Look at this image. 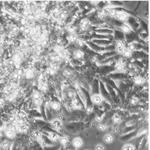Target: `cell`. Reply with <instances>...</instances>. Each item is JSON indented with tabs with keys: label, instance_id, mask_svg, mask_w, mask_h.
<instances>
[{
	"label": "cell",
	"instance_id": "obj_1",
	"mask_svg": "<svg viewBox=\"0 0 150 150\" xmlns=\"http://www.w3.org/2000/svg\"><path fill=\"white\" fill-rule=\"evenodd\" d=\"M61 121H59L58 119H56V120H54L52 122V126L54 130H58L60 128H61Z\"/></svg>",
	"mask_w": 150,
	"mask_h": 150
},
{
	"label": "cell",
	"instance_id": "obj_2",
	"mask_svg": "<svg viewBox=\"0 0 150 150\" xmlns=\"http://www.w3.org/2000/svg\"><path fill=\"white\" fill-rule=\"evenodd\" d=\"M73 145L74 147H75L76 149L80 148V147L82 145V141L80 138L77 137V138H75L73 141Z\"/></svg>",
	"mask_w": 150,
	"mask_h": 150
},
{
	"label": "cell",
	"instance_id": "obj_3",
	"mask_svg": "<svg viewBox=\"0 0 150 150\" xmlns=\"http://www.w3.org/2000/svg\"><path fill=\"white\" fill-rule=\"evenodd\" d=\"M91 99H92V102H94V104H101L102 100H103L102 97H101L100 95H99V94H95V95L92 96V97H91Z\"/></svg>",
	"mask_w": 150,
	"mask_h": 150
},
{
	"label": "cell",
	"instance_id": "obj_4",
	"mask_svg": "<svg viewBox=\"0 0 150 150\" xmlns=\"http://www.w3.org/2000/svg\"><path fill=\"white\" fill-rule=\"evenodd\" d=\"M51 107L52 108V109H54V111L57 112H61V105L58 104V102H52L50 104Z\"/></svg>",
	"mask_w": 150,
	"mask_h": 150
},
{
	"label": "cell",
	"instance_id": "obj_5",
	"mask_svg": "<svg viewBox=\"0 0 150 150\" xmlns=\"http://www.w3.org/2000/svg\"><path fill=\"white\" fill-rule=\"evenodd\" d=\"M28 131V124H23L18 126V131L21 133H26Z\"/></svg>",
	"mask_w": 150,
	"mask_h": 150
},
{
	"label": "cell",
	"instance_id": "obj_6",
	"mask_svg": "<svg viewBox=\"0 0 150 150\" xmlns=\"http://www.w3.org/2000/svg\"><path fill=\"white\" fill-rule=\"evenodd\" d=\"M48 137L49 140L52 142H57L59 140V137L56 134V133H54V132H51L48 135Z\"/></svg>",
	"mask_w": 150,
	"mask_h": 150
},
{
	"label": "cell",
	"instance_id": "obj_7",
	"mask_svg": "<svg viewBox=\"0 0 150 150\" xmlns=\"http://www.w3.org/2000/svg\"><path fill=\"white\" fill-rule=\"evenodd\" d=\"M4 133L6 136L7 137H9V138H14L15 135H16V133H15L14 132L11 131L9 128H6V129H5Z\"/></svg>",
	"mask_w": 150,
	"mask_h": 150
},
{
	"label": "cell",
	"instance_id": "obj_8",
	"mask_svg": "<svg viewBox=\"0 0 150 150\" xmlns=\"http://www.w3.org/2000/svg\"><path fill=\"white\" fill-rule=\"evenodd\" d=\"M16 116L18 118H20V119H25L27 118V114L24 111H19Z\"/></svg>",
	"mask_w": 150,
	"mask_h": 150
},
{
	"label": "cell",
	"instance_id": "obj_9",
	"mask_svg": "<svg viewBox=\"0 0 150 150\" xmlns=\"http://www.w3.org/2000/svg\"><path fill=\"white\" fill-rule=\"evenodd\" d=\"M71 103H72V105H73L74 109H80L81 104H80V102H78L77 99H73V101H72Z\"/></svg>",
	"mask_w": 150,
	"mask_h": 150
},
{
	"label": "cell",
	"instance_id": "obj_10",
	"mask_svg": "<svg viewBox=\"0 0 150 150\" xmlns=\"http://www.w3.org/2000/svg\"><path fill=\"white\" fill-rule=\"evenodd\" d=\"M104 142H105L106 143H107V144H110V143H112V142H113V139L112 135H107L104 136Z\"/></svg>",
	"mask_w": 150,
	"mask_h": 150
},
{
	"label": "cell",
	"instance_id": "obj_11",
	"mask_svg": "<svg viewBox=\"0 0 150 150\" xmlns=\"http://www.w3.org/2000/svg\"><path fill=\"white\" fill-rule=\"evenodd\" d=\"M10 147V142L9 140L3 141L1 144V147L4 150H7Z\"/></svg>",
	"mask_w": 150,
	"mask_h": 150
},
{
	"label": "cell",
	"instance_id": "obj_12",
	"mask_svg": "<svg viewBox=\"0 0 150 150\" xmlns=\"http://www.w3.org/2000/svg\"><path fill=\"white\" fill-rule=\"evenodd\" d=\"M33 138L36 139V140H39V139L42 138V133L39 131H35L33 132Z\"/></svg>",
	"mask_w": 150,
	"mask_h": 150
},
{
	"label": "cell",
	"instance_id": "obj_13",
	"mask_svg": "<svg viewBox=\"0 0 150 150\" xmlns=\"http://www.w3.org/2000/svg\"><path fill=\"white\" fill-rule=\"evenodd\" d=\"M16 73L19 76H20V77H22V76L25 75V71L24 69H23V68H19V69H17V71H16Z\"/></svg>",
	"mask_w": 150,
	"mask_h": 150
},
{
	"label": "cell",
	"instance_id": "obj_14",
	"mask_svg": "<svg viewBox=\"0 0 150 150\" xmlns=\"http://www.w3.org/2000/svg\"><path fill=\"white\" fill-rule=\"evenodd\" d=\"M60 142H61V144L63 146L67 145L68 143V138L66 137H62L60 139Z\"/></svg>",
	"mask_w": 150,
	"mask_h": 150
},
{
	"label": "cell",
	"instance_id": "obj_15",
	"mask_svg": "<svg viewBox=\"0 0 150 150\" xmlns=\"http://www.w3.org/2000/svg\"><path fill=\"white\" fill-rule=\"evenodd\" d=\"M65 105H66V109H67V111H68V112H73V110H74V109H73V105H72V103H71V102L67 103V104H66Z\"/></svg>",
	"mask_w": 150,
	"mask_h": 150
},
{
	"label": "cell",
	"instance_id": "obj_16",
	"mask_svg": "<svg viewBox=\"0 0 150 150\" xmlns=\"http://www.w3.org/2000/svg\"><path fill=\"white\" fill-rule=\"evenodd\" d=\"M33 99H40L41 97V94L38 92V91H34L33 93Z\"/></svg>",
	"mask_w": 150,
	"mask_h": 150
},
{
	"label": "cell",
	"instance_id": "obj_17",
	"mask_svg": "<svg viewBox=\"0 0 150 150\" xmlns=\"http://www.w3.org/2000/svg\"><path fill=\"white\" fill-rule=\"evenodd\" d=\"M123 55H124V56H126V57H131V54H132V52H131V50H129L128 49H124V52H123Z\"/></svg>",
	"mask_w": 150,
	"mask_h": 150
},
{
	"label": "cell",
	"instance_id": "obj_18",
	"mask_svg": "<svg viewBox=\"0 0 150 150\" xmlns=\"http://www.w3.org/2000/svg\"><path fill=\"white\" fill-rule=\"evenodd\" d=\"M122 30L125 33H129L131 31V27L127 24H124L122 27Z\"/></svg>",
	"mask_w": 150,
	"mask_h": 150
},
{
	"label": "cell",
	"instance_id": "obj_19",
	"mask_svg": "<svg viewBox=\"0 0 150 150\" xmlns=\"http://www.w3.org/2000/svg\"><path fill=\"white\" fill-rule=\"evenodd\" d=\"M67 94H68V97H70L71 99H74L75 98V96H76V94L73 92V90H69Z\"/></svg>",
	"mask_w": 150,
	"mask_h": 150
},
{
	"label": "cell",
	"instance_id": "obj_20",
	"mask_svg": "<svg viewBox=\"0 0 150 150\" xmlns=\"http://www.w3.org/2000/svg\"><path fill=\"white\" fill-rule=\"evenodd\" d=\"M123 150H135V148L131 145H126L123 147Z\"/></svg>",
	"mask_w": 150,
	"mask_h": 150
},
{
	"label": "cell",
	"instance_id": "obj_21",
	"mask_svg": "<svg viewBox=\"0 0 150 150\" xmlns=\"http://www.w3.org/2000/svg\"><path fill=\"white\" fill-rule=\"evenodd\" d=\"M143 82H144V81H143V79L140 77H136L135 80V82L136 84H137V85H141V84L143 83Z\"/></svg>",
	"mask_w": 150,
	"mask_h": 150
},
{
	"label": "cell",
	"instance_id": "obj_22",
	"mask_svg": "<svg viewBox=\"0 0 150 150\" xmlns=\"http://www.w3.org/2000/svg\"><path fill=\"white\" fill-rule=\"evenodd\" d=\"M19 31V27H17V26H16V25H13L12 27H11V32L12 33H17Z\"/></svg>",
	"mask_w": 150,
	"mask_h": 150
},
{
	"label": "cell",
	"instance_id": "obj_23",
	"mask_svg": "<svg viewBox=\"0 0 150 150\" xmlns=\"http://www.w3.org/2000/svg\"><path fill=\"white\" fill-rule=\"evenodd\" d=\"M113 121L116 123H119L121 122V118L118 115H115L113 117Z\"/></svg>",
	"mask_w": 150,
	"mask_h": 150
},
{
	"label": "cell",
	"instance_id": "obj_24",
	"mask_svg": "<svg viewBox=\"0 0 150 150\" xmlns=\"http://www.w3.org/2000/svg\"><path fill=\"white\" fill-rule=\"evenodd\" d=\"M75 56L77 58H82L83 56V53L81 51H77L75 52Z\"/></svg>",
	"mask_w": 150,
	"mask_h": 150
},
{
	"label": "cell",
	"instance_id": "obj_25",
	"mask_svg": "<svg viewBox=\"0 0 150 150\" xmlns=\"http://www.w3.org/2000/svg\"><path fill=\"white\" fill-rule=\"evenodd\" d=\"M68 39H69L70 42H75V41L77 40V38H76V36H75L74 35H71L68 38Z\"/></svg>",
	"mask_w": 150,
	"mask_h": 150
},
{
	"label": "cell",
	"instance_id": "obj_26",
	"mask_svg": "<svg viewBox=\"0 0 150 150\" xmlns=\"http://www.w3.org/2000/svg\"><path fill=\"white\" fill-rule=\"evenodd\" d=\"M116 71H123V66H122L121 64L118 63V65H116Z\"/></svg>",
	"mask_w": 150,
	"mask_h": 150
},
{
	"label": "cell",
	"instance_id": "obj_27",
	"mask_svg": "<svg viewBox=\"0 0 150 150\" xmlns=\"http://www.w3.org/2000/svg\"><path fill=\"white\" fill-rule=\"evenodd\" d=\"M124 47H117V49H116V52H117V53L119 54H121L123 53V52H124Z\"/></svg>",
	"mask_w": 150,
	"mask_h": 150
},
{
	"label": "cell",
	"instance_id": "obj_28",
	"mask_svg": "<svg viewBox=\"0 0 150 150\" xmlns=\"http://www.w3.org/2000/svg\"><path fill=\"white\" fill-rule=\"evenodd\" d=\"M109 15L112 16V17H115L116 16V11L115 9H111L110 11H109Z\"/></svg>",
	"mask_w": 150,
	"mask_h": 150
},
{
	"label": "cell",
	"instance_id": "obj_29",
	"mask_svg": "<svg viewBox=\"0 0 150 150\" xmlns=\"http://www.w3.org/2000/svg\"><path fill=\"white\" fill-rule=\"evenodd\" d=\"M33 104L36 106H38L41 104V99H33Z\"/></svg>",
	"mask_w": 150,
	"mask_h": 150
},
{
	"label": "cell",
	"instance_id": "obj_30",
	"mask_svg": "<svg viewBox=\"0 0 150 150\" xmlns=\"http://www.w3.org/2000/svg\"><path fill=\"white\" fill-rule=\"evenodd\" d=\"M138 102H139V100L137 98H135V97L131 99V104H137L138 103Z\"/></svg>",
	"mask_w": 150,
	"mask_h": 150
},
{
	"label": "cell",
	"instance_id": "obj_31",
	"mask_svg": "<svg viewBox=\"0 0 150 150\" xmlns=\"http://www.w3.org/2000/svg\"><path fill=\"white\" fill-rule=\"evenodd\" d=\"M97 128H98V129L99 130V131H104L105 129H106V128H105V126H103V125H99V126H97Z\"/></svg>",
	"mask_w": 150,
	"mask_h": 150
},
{
	"label": "cell",
	"instance_id": "obj_32",
	"mask_svg": "<svg viewBox=\"0 0 150 150\" xmlns=\"http://www.w3.org/2000/svg\"><path fill=\"white\" fill-rule=\"evenodd\" d=\"M116 47H123L122 41H118V42H116Z\"/></svg>",
	"mask_w": 150,
	"mask_h": 150
},
{
	"label": "cell",
	"instance_id": "obj_33",
	"mask_svg": "<svg viewBox=\"0 0 150 150\" xmlns=\"http://www.w3.org/2000/svg\"><path fill=\"white\" fill-rule=\"evenodd\" d=\"M95 150H104V147L102 145H97V147H96Z\"/></svg>",
	"mask_w": 150,
	"mask_h": 150
},
{
	"label": "cell",
	"instance_id": "obj_34",
	"mask_svg": "<svg viewBox=\"0 0 150 150\" xmlns=\"http://www.w3.org/2000/svg\"><path fill=\"white\" fill-rule=\"evenodd\" d=\"M86 111H87V113H91L92 112V111H93V109H92V107H87V109H86Z\"/></svg>",
	"mask_w": 150,
	"mask_h": 150
},
{
	"label": "cell",
	"instance_id": "obj_35",
	"mask_svg": "<svg viewBox=\"0 0 150 150\" xmlns=\"http://www.w3.org/2000/svg\"><path fill=\"white\" fill-rule=\"evenodd\" d=\"M102 121V116H97L96 117V121L97 122H101Z\"/></svg>",
	"mask_w": 150,
	"mask_h": 150
},
{
	"label": "cell",
	"instance_id": "obj_36",
	"mask_svg": "<svg viewBox=\"0 0 150 150\" xmlns=\"http://www.w3.org/2000/svg\"><path fill=\"white\" fill-rule=\"evenodd\" d=\"M77 44H78V45H79L80 47H83V46L85 45V42H84L83 41H81V40L78 41Z\"/></svg>",
	"mask_w": 150,
	"mask_h": 150
},
{
	"label": "cell",
	"instance_id": "obj_37",
	"mask_svg": "<svg viewBox=\"0 0 150 150\" xmlns=\"http://www.w3.org/2000/svg\"><path fill=\"white\" fill-rule=\"evenodd\" d=\"M65 75H66L67 77H70L71 75V73L69 71H65Z\"/></svg>",
	"mask_w": 150,
	"mask_h": 150
},
{
	"label": "cell",
	"instance_id": "obj_38",
	"mask_svg": "<svg viewBox=\"0 0 150 150\" xmlns=\"http://www.w3.org/2000/svg\"><path fill=\"white\" fill-rule=\"evenodd\" d=\"M0 148H1V145H0Z\"/></svg>",
	"mask_w": 150,
	"mask_h": 150
}]
</instances>
